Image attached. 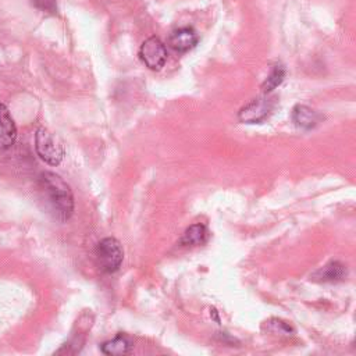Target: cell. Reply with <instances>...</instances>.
I'll use <instances>...</instances> for the list:
<instances>
[{
	"instance_id": "cell-1",
	"label": "cell",
	"mask_w": 356,
	"mask_h": 356,
	"mask_svg": "<svg viewBox=\"0 0 356 356\" xmlns=\"http://www.w3.org/2000/svg\"><path fill=\"white\" fill-rule=\"evenodd\" d=\"M39 185L54 217L60 221H67L74 211V196L68 184L60 175L44 171L39 175Z\"/></svg>"
},
{
	"instance_id": "cell-2",
	"label": "cell",
	"mask_w": 356,
	"mask_h": 356,
	"mask_svg": "<svg viewBox=\"0 0 356 356\" xmlns=\"http://www.w3.org/2000/svg\"><path fill=\"white\" fill-rule=\"evenodd\" d=\"M35 149L38 156L50 165H58L65 154L63 142L43 127L36 131Z\"/></svg>"
},
{
	"instance_id": "cell-3",
	"label": "cell",
	"mask_w": 356,
	"mask_h": 356,
	"mask_svg": "<svg viewBox=\"0 0 356 356\" xmlns=\"http://www.w3.org/2000/svg\"><path fill=\"white\" fill-rule=\"evenodd\" d=\"M96 257L102 271L108 274L115 273L121 267L124 259L121 243L113 236L102 239L96 246Z\"/></svg>"
},
{
	"instance_id": "cell-4",
	"label": "cell",
	"mask_w": 356,
	"mask_h": 356,
	"mask_svg": "<svg viewBox=\"0 0 356 356\" xmlns=\"http://www.w3.org/2000/svg\"><path fill=\"white\" fill-rule=\"evenodd\" d=\"M139 57L147 68L159 71L167 61V49L159 38L150 36L142 43L139 49Z\"/></svg>"
},
{
	"instance_id": "cell-5",
	"label": "cell",
	"mask_w": 356,
	"mask_h": 356,
	"mask_svg": "<svg viewBox=\"0 0 356 356\" xmlns=\"http://www.w3.org/2000/svg\"><path fill=\"white\" fill-rule=\"evenodd\" d=\"M273 107H274V99L261 96V97L253 99L252 102L245 104L239 110L238 118L241 122H246V124L261 122L264 118L268 117Z\"/></svg>"
},
{
	"instance_id": "cell-6",
	"label": "cell",
	"mask_w": 356,
	"mask_h": 356,
	"mask_svg": "<svg viewBox=\"0 0 356 356\" xmlns=\"http://www.w3.org/2000/svg\"><path fill=\"white\" fill-rule=\"evenodd\" d=\"M197 42H199V36H197L196 31L191 26L178 28V29L172 31L168 38L170 47L177 51H181V53L193 49L197 44Z\"/></svg>"
},
{
	"instance_id": "cell-7",
	"label": "cell",
	"mask_w": 356,
	"mask_h": 356,
	"mask_svg": "<svg viewBox=\"0 0 356 356\" xmlns=\"http://www.w3.org/2000/svg\"><path fill=\"white\" fill-rule=\"evenodd\" d=\"M17 139V127L8 108L0 103V150H6L14 145Z\"/></svg>"
},
{
	"instance_id": "cell-8",
	"label": "cell",
	"mask_w": 356,
	"mask_h": 356,
	"mask_svg": "<svg viewBox=\"0 0 356 356\" xmlns=\"http://www.w3.org/2000/svg\"><path fill=\"white\" fill-rule=\"evenodd\" d=\"M348 275V270L345 264L341 261H330L316 270L312 275L310 280L316 282H338L345 280Z\"/></svg>"
},
{
	"instance_id": "cell-9",
	"label": "cell",
	"mask_w": 356,
	"mask_h": 356,
	"mask_svg": "<svg viewBox=\"0 0 356 356\" xmlns=\"http://www.w3.org/2000/svg\"><path fill=\"white\" fill-rule=\"evenodd\" d=\"M292 120L296 124V127L303 129H312L320 122L321 115L316 110L305 104H298L292 110Z\"/></svg>"
},
{
	"instance_id": "cell-10",
	"label": "cell",
	"mask_w": 356,
	"mask_h": 356,
	"mask_svg": "<svg viewBox=\"0 0 356 356\" xmlns=\"http://www.w3.org/2000/svg\"><path fill=\"white\" fill-rule=\"evenodd\" d=\"M209 238V231L204 224H192L185 229L182 234L179 243L184 246H193V245H203Z\"/></svg>"
},
{
	"instance_id": "cell-11",
	"label": "cell",
	"mask_w": 356,
	"mask_h": 356,
	"mask_svg": "<svg viewBox=\"0 0 356 356\" xmlns=\"http://www.w3.org/2000/svg\"><path fill=\"white\" fill-rule=\"evenodd\" d=\"M131 346L132 342L129 341V338L122 334H118L114 339L103 342L100 349L104 355H125L131 350Z\"/></svg>"
},
{
	"instance_id": "cell-12",
	"label": "cell",
	"mask_w": 356,
	"mask_h": 356,
	"mask_svg": "<svg viewBox=\"0 0 356 356\" xmlns=\"http://www.w3.org/2000/svg\"><path fill=\"white\" fill-rule=\"evenodd\" d=\"M263 330H266L267 332L275 334V335H292L295 332V330L288 323H285L280 318H270V320L264 321Z\"/></svg>"
},
{
	"instance_id": "cell-13",
	"label": "cell",
	"mask_w": 356,
	"mask_h": 356,
	"mask_svg": "<svg viewBox=\"0 0 356 356\" xmlns=\"http://www.w3.org/2000/svg\"><path fill=\"white\" fill-rule=\"evenodd\" d=\"M285 76V68L281 64L274 65L271 74L268 75V78L266 79V82L263 83V90L264 93H270L271 90H274L282 81Z\"/></svg>"
},
{
	"instance_id": "cell-14",
	"label": "cell",
	"mask_w": 356,
	"mask_h": 356,
	"mask_svg": "<svg viewBox=\"0 0 356 356\" xmlns=\"http://www.w3.org/2000/svg\"><path fill=\"white\" fill-rule=\"evenodd\" d=\"M33 6L42 11H47V13H54L57 10V0H32Z\"/></svg>"
}]
</instances>
